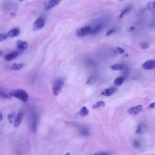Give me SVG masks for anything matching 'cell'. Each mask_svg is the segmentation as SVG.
<instances>
[{"label": "cell", "mask_w": 155, "mask_h": 155, "mask_svg": "<svg viewBox=\"0 0 155 155\" xmlns=\"http://www.w3.org/2000/svg\"><path fill=\"white\" fill-rule=\"evenodd\" d=\"M10 95L16 97L22 102L27 101L29 99V95L27 92L22 89H15L10 92Z\"/></svg>", "instance_id": "cell-1"}, {"label": "cell", "mask_w": 155, "mask_h": 155, "mask_svg": "<svg viewBox=\"0 0 155 155\" xmlns=\"http://www.w3.org/2000/svg\"><path fill=\"white\" fill-rule=\"evenodd\" d=\"M64 84V81L62 79H58L54 82L52 87V92L54 95L57 96L61 91Z\"/></svg>", "instance_id": "cell-2"}, {"label": "cell", "mask_w": 155, "mask_h": 155, "mask_svg": "<svg viewBox=\"0 0 155 155\" xmlns=\"http://www.w3.org/2000/svg\"><path fill=\"white\" fill-rule=\"evenodd\" d=\"M46 24V20L44 18H39L37 19L33 25V30L37 31L43 29Z\"/></svg>", "instance_id": "cell-3"}, {"label": "cell", "mask_w": 155, "mask_h": 155, "mask_svg": "<svg viewBox=\"0 0 155 155\" xmlns=\"http://www.w3.org/2000/svg\"><path fill=\"white\" fill-rule=\"evenodd\" d=\"M92 30V27L90 26H85V27L79 28L76 30V34L78 36H86L89 34Z\"/></svg>", "instance_id": "cell-4"}, {"label": "cell", "mask_w": 155, "mask_h": 155, "mask_svg": "<svg viewBox=\"0 0 155 155\" xmlns=\"http://www.w3.org/2000/svg\"><path fill=\"white\" fill-rule=\"evenodd\" d=\"M142 109H143L142 105H138L135 106V107H133L128 109L127 110V112L131 115H138L142 111Z\"/></svg>", "instance_id": "cell-5"}, {"label": "cell", "mask_w": 155, "mask_h": 155, "mask_svg": "<svg viewBox=\"0 0 155 155\" xmlns=\"http://www.w3.org/2000/svg\"><path fill=\"white\" fill-rule=\"evenodd\" d=\"M142 69L146 70H151L155 68V61L154 60H149L144 62L142 65Z\"/></svg>", "instance_id": "cell-6"}, {"label": "cell", "mask_w": 155, "mask_h": 155, "mask_svg": "<svg viewBox=\"0 0 155 155\" xmlns=\"http://www.w3.org/2000/svg\"><path fill=\"white\" fill-rule=\"evenodd\" d=\"M116 88L115 87H110L104 89L101 92V95L104 96H109L113 95L114 92H115Z\"/></svg>", "instance_id": "cell-7"}, {"label": "cell", "mask_w": 155, "mask_h": 155, "mask_svg": "<svg viewBox=\"0 0 155 155\" xmlns=\"http://www.w3.org/2000/svg\"><path fill=\"white\" fill-rule=\"evenodd\" d=\"M23 113L22 111H20L18 113V114L17 115L16 118H15V121H14V125H15V127H18L19 125L21 124V123L22 121V119H23Z\"/></svg>", "instance_id": "cell-8"}, {"label": "cell", "mask_w": 155, "mask_h": 155, "mask_svg": "<svg viewBox=\"0 0 155 155\" xmlns=\"http://www.w3.org/2000/svg\"><path fill=\"white\" fill-rule=\"evenodd\" d=\"M17 46L19 50H26L29 47L27 42L22 40H18L17 42Z\"/></svg>", "instance_id": "cell-9"}, {"label": "cell", "mask_w": 155, "mask_h": 155, "mask_svg": "<svg viewBox=\"0 0 155 155\" xmlns=\"http://www.w3.org/2000/svg\"><path fill=\"white\" fill-rule=\"evenodd\" d=\"M20 34V30L18 29V28H14V29H12L10 31H9L7 33V35L8 36L11 38H13V37H17Z\"/></svg>", "instance_id": "cell-10"}, {"label": "cell", "mask_w": 155, "mask_h": 155, "mask_svg": "<svg viewBox=\"0 0 155 155\" xmlns=\"http://www.w3.org/2000/svg\"><path fill=\"white\" fill-rule=\"evenodd\" d=\"M62 0H49L47 6V10H49L50 9L54 7L58 6L60 3L61 2Z\"/></svg>", "instance_id": "cell-11"}, {"label": "cell", "mask_w": 155, "mask_h": 155, "mask_svg": "<svg viewBox=\"0 0 155 155\" xmlns=\"http://www.w3.org/2000/svg\"><path fill=\"white\" fill-rule=\"evenodd\" d=\"M18 56V53L17 52H13L12 53H9L6 56H5V60H6L7 61H12L17 58V56Z\"/></svg>", "instance_id": "cell-12"}, {"label": "cell", "mask_w": 155, "mask_h": 155, "mask_svg": "<svg viewBox=\"0 0 155 155\" xmlns=\"http://www.w3.org/2000/svg\"><path fill=\"white\" fill-rule=\"evenodd\" d=\"M110 69L112 70H122L124 69V66L123 64H114L113 65L110 66Z\"/></svg>", "instance_id": "cell-13"}, {"label": "cell", "mask_w": 155, "mask_h": 155, "mask_svg": "<svg viewBox=\"0 0 155 155\" xmlns=\"http://www.w3.org/2000/svg\"><path fill=\"white\" fill-rule=\"evenodd\" d=\"M102 27H103V25H102V24H97V25L95 26L94 29H92L90 34H97V33L100 32V31L102 30Z\"/></svg>", "instance_id": "cell-14"}, {"label": "cell", "mask_w": 155, "mask_h": 155, "mask_svg": "<svg viewBox=\"0 0 155 155\" xmlns=\"http://www.w3.org/2000/svg\"><path fill=\"white\" fill-rule=\"evenodd\" d=\"M79 113L80 115L83 116H86L87 115H88V113H89V110H88L87 108L85 106H83V107L80 109V110L79 111Z\"/></svg>", "instance_id": "cell-15"}, {"label": "cell", "mask_w": 155, "mask_h": 155, "mask_svg": "<svg viewBox=\"0 0 155 155\" xmlns=\"http://www.w3.org/2000/svg\"><path fill=\"white\" fill-rule=\"evenodd\" d=\"M22 67H23V64H22L15 63L12 64L11 67H10V69L13 70H18L21 69Z\"/></svg>", "instance_id": "cell-16"}, {"label": "cell", "mask_w": 155, "mask_h": 155, "mask_svg": "<svg viewBox=\"0 0 155 155\" xmlns=\"http://www.w3.org/2000/svg\"><path fill=\"white\" fill-rule=\"evenodd\" d=\"M105 105V102L103 101H100L97 102L93 105V109H99L100 107H104Z\"/></svg>", "instance_id": "cell-17"}, {"label": "cell", "mask_w": 155, "mask_h": 155, "mask_svg": "<svg viewBox=\"0 0 155 155\" xmlns=\"http://www.w3.org/2000/svg\"><path fill=\"white\" fill-rule=\"evenodd\" d=\"M124 81V78L123 77H118L115 80L114 84L116 86H121Z\"/></svg>", "instance_id": "cell-18"}, {"label": "cell", "mask_w": 155, "mask_h": 155, "mask_svg": "<svg viewBox=\"0 0 155 155\" xmlns=\"http://www.w3.org/2000/svg\"><path fill=\"white\" fill-rule=\"evenodd\" d=\"M130 7H127V8H126V9H125V10H123V12H121V15H119V18H123V17L124 16V15L125 13H127V12H129V10H130Z\"/></svg>", "instance_id": "cell-19"}, {"label": "cell", "mask_w": 155, "mask_h": 155, "mask_svg": "<svg viewBox=\"0 0 155 155\" xmlns=\"http://www.w3.org/2000/svg\"><path fill=\"white\" fill-rule=\"evenodd\" d=\"M133 146H134V147H135L136 149H139V147H141L140 142H139V141L135 140V141L133 142Z\"/></svg>", "instance_id": "cell-20"}, {"label": "cell", "mask_w": 155, "mask_h": 155, "mask_svg": "<svg viewBox=\"0 0 155 155\" xmlns=\"http://www.w3.org/2000/svg\"><path fill=\"white\" fill-rule=\"evenodd\" d=\"M142 131H143V126L142 125H139L137 127V130L136 131V133L137 134H140L141 133Z\"/></svg>", "instance_id": "cell-21"}, {"label": "cell", "mask_w": 155, "mask_h": 155, "mask_svg": "<svg viewBox=\"0 0 155 155\" xmlns=\"http://www.w3.org/2000/svg\"><path fill=\"white\" fill-rule=\"evenodd\" d=\"M8 120L9 121L10 123H12L15 121V116H14L13 114H10L8 116Z\"/></svg>", "instance_id": "cell-22"}, {"label": "cell", "mask_w": 155, "mask_h": 155, "mask_svg": "<svg viewBox=\"0 0 155 155\" xmlns=\"http://www.w3.org/2000/svg\"><path fill=\"white\" fill-rule=\"evenodd\" d=\"M32 127L33 130H35L36 127V117H35V116H34V119H33Z\"/></svg>", "instance_id": "cell-23"}, {"label": "cell", "mask_w": 155, "mask_h": 155, "mask_svg": "<svg viewBox=\"0 0 155 155\" xmlns=\"http://www.w3.org/2000/svg\"><path fill=\"white\" fill-rule=\"evenodd\" d=\"M7 38V35L5 34H0V42L4 41Z\"/></svg>", "instance_id": "cell-24"}, {"label": "cell", "mask_w": 155, "mask_h": 155, "mask_svg": "<svg viewBox=\"0 0 155 155\" xmlns=\"http://www.w3.org/2000/svg\"><path fill=\"white\" fill-rule=\"evenodd\" d=\"M115 52L117 54H122L124 53V50L121 47H117L116 48Z\"/></svg>", "instance_id": "cell-25"}, {"label": "cell", "mask_w": 155, "mask_h": 155, "mask_svg": "<svg viewBox=\"0 0 155 155\" xmlns=\"http://www.w3.org/2000/svg\"><path fill=\"white\" fill-rule=\"evenodd\" d=\"M81 134L83 136H86L88 134V131L86 128H83L81 130Z\"/></svg>", "instance_id": "cell-26"}, {"label": "cell", "mask_w": 155, "mask_h": 155, "mask_svg": "<svg viewBox=\"0 0 155 155\" xmlns=\"http://www.w3.org/2000/svg\"><path fill=\"white\" fill-rule=\"evenodd\" d=\"M141 47L142 49H147V48H149V44H148L147 43H142L141 45Z\"/></svg>", "instance_id": "cell-27"}, {"label": "cell", "mask_w": 155, "mask_h": 155, "mask_svg": "<svg viewBox=\"0 0 155 155\" xmlns=\"http://www.w3.org/2000/svg\"><path fill=\"white\" fill-rule=\"evenodd\" d=\"M115 30L114 29H110V30H109L108 32H107V34H106V35L107 36H109L111 34H112L113 33L115 32Z\"/></svg>", "instance_id": "cell-28"}, {"label": "cell", "mask_w": 155, "mask_h": 155, "mask_svg": "<svg viewBox=\"0 0 155 155\" xmlns=\"http://www.w3.org/2000/svg\"><path fill=\"white\" fill-rule=\"evenodd\" d=\"M94 155H110L109 153L107 152H100V153H97Z\"/></svg>", "instance_id": "cell-29"}, {"label": "cell", "mask_w": 155, "mask_h": 155, "mask_svg": "<svg viewBox=\"0 0 155 155\" xmlns=\"http://www.w3.org/2000/svg\"><path fill=\"white\" fill-rule=\"evenodd\" d=\"M149 109H154L155 108V102L150 104L149 106Z\"/></svg>", "instance_id": "cell-30"}, {"label": "cell", "mask_w": 155, "mask_h": 155, "mask_svg": "<svg viewBox=\"0 0 155 155\" xmlns=\"http://www.w3.org/2000/svg\"><path fill=\"white\" fill-rule=\"evenodd\" d=\"M94 80H95V78H93V77H91V78H90V79L88 80L87 83L92 84V81L94 82Z\"/></svg>", "instance_id": "cell-31"}, {"label": "cell", "mask_w": 155, "mask_h": 155, "mask_svg": "<svg viewBox=\"0 0 155 155\" xmlns=\"http://www.w3.org/2000/svg\"><path fill=\"white\" fill-rule=\"evenodd\" d=\"M3 119V114L1 113H0V122H1Z\"/></svg>", "instance_id": "cell-32"}, {"label": "cell", "mask_w": 155, "mask_h": 155, "mask_svg": "<svg viewBox=\"0 0 155 155\" xmlns=\"http://www.w3.org/2000/svg\"><path fill=\"white\" fill-rule=\"evenodd\" d=\"M135 27H132L131 28H130V30H135Z\"/></svg>", "instance_id": "cell-33"}, {"label": "cell", "mask_w": 155, "mask_h": 155, "mask_svg": "<svg viewBox=\"0 0 155 155\" xmlns=\"http://www.w3.org/2000/svg\"><path fill=\"white\" fill-rule=\"evenodd\" d=\"M153 6L154 7V8H155V1L153 3Z\"/></svg>", "instance_id": "cell-34"}, {"label": "cell", "mask_w": 155, "mask_h": 155, "mask_svg": "<svg viewBox=\"0 0 155 155\" xmlns=\"http://www.w3.org/2000/svg\"><path fill=\"white\" fill-rule=\"evenodd\" d=\"M65 155H70V153H67Z\"/></svg>", "instance_id": "cell-35"}, {"label": "cell", "mask_w": 155, "mask_h": 155, "mask_svg": "<svg viewBox=\"0 0 155 155\" xmlns=\"http://www.w3.org/2000/svg\"><path fill=\"white\" fill-rule=\"evenodd\" d=\"M1 53H2V52H1V51H0V56H1Z\"/></svg>", "instance_id": "cell-36"}, {"label": "cell", "mask_w": 155, "mask_h": 155, "mask_svg": "<svg viewBox=\"0 0 155 155\" xmlns=\"http://www.w3.org/2000/svg\"><path fill=\"white\" fill-rule=\"evenodd\" d=\"M19 1H24V0H19Z\"/></svg>", "instance_id": "cell-37"}]
</instances>
